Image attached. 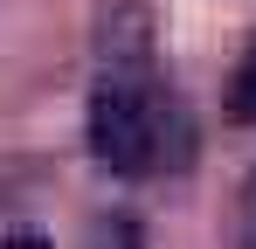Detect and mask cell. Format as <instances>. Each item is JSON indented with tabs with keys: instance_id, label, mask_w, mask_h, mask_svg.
Here are the masks:
<instances>
[{
	"instance_id": "obj_1",
	"label": "cell",
	"mask_w": 256,
	"mask_h": 249,
	"mask_svg": "<svg viewBox=\"0 0 256 249\" xmlns=\"http://www.w3.org/2000/svg\"><path fill=\"white\" fill-rule=\"evenodd\" d=\"M166 90L146 70V56H118L90 90V152L111 173H152L166 166Z\"/></svg>"
},
{
	"instance_id": "obj_2",
	"label": "cell",
	"mask_w": 256,
	"mask_h": 249,
	"mask_svg": "<svg viewBox=\"0 0 256 249\" xmlns=\"http://www.w3.org/2000/svg\"><path fill=\"white\" fill-rule=\"evenodd\" d=\"M228 111L242 124H256V42L242 48V62H236V83H228Z\"/></svg>"
},
{
	"instance_id": "obj_3",
	"label": "cell",
	"mask_w": 256,
	"mask_h": 249,
	"mask_svg": "<svg viewBox=\"0 0 256 249\" xmlns=\"http://www.w3.org/2000/svg\"><path fill=\"white\" fill-rule=\"evenodd\" d=\"M0 249H48V242H42V236H35V228H14V236H7V242H0Z\"/></svg>"
}]
</instances>
